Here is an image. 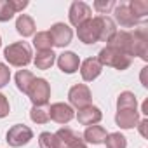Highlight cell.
Returning <instances> with one entry per match:
<instances>
[{"mask_svg":"<svg viewBox=\"0 0 148 148\" xmlns=\"http://www.w3.org/2000/svg\"><path fill=\"white\" fill-rule=\"evenodd\" d=\"M105 145L106 148H127V139L120 132H110L105 138Z\"/></svg>","mask_w":148,"mask_h":148,"instance_id":"25","label":"cell"},{"mask_svg":"<svg viewBox=\"0 0 148 148\" xmlns=\"http://www.w3.org/2000/svg\"><path fill=\"white\" fill-rule=\"evenodd\" d=\"M0 45H2V37H0Z\"/></svg>","mask_w":148,"mask_h":148,"instance_id":"35","label":"cell"},{"mask_svg":"<svg viewBox=\"0 0 148 148\" xmlns=\"http://www.w3.org/2000/svg\"><path fill=\"white\" fill-rule=\"evenodd\" d=\"M16 30L21 37H32L35 35V21L28 14H21L16 19Z\"/></svg>","mask_w":148,"mask_h":148,"instance_id":"19","label":"cell"},{"mask_svg":"<svg viewBox=\"0 0 148 148\" xmlns=\"http://www.w3.org/2000/svg\"><path fill=\"white\" fill-rule=\"evenodd\" d=\"M32 47L26 42H14L4 49V58L12 66H26L32 63Z\"/></svg>","mask_w":148,"mask_h":148,"instance_id":"2","label":"cell"},{"mask_svg":"<svg viewBox=\"0 0 148 148\" xmlns=\"http://www.w3.org/2000/svg\"><path fill=\"white\" fill-rule=\"evenodd\" d=\"M115 2L113 0H96L94 2V9H96V12H99V16H105V14H108L112 9H115Z\"/></svg>","mask_w":148,"mask_h":148,"instance_id":"28","label":"cell"},{"mask_svg":"<svg viewBox=\"0 0 148 148\" xmlns=\"http://www.w3.org/2000/svg\"><path fill=\"white\" fill-rule=\"evenodd\" d=\"M68 99H70V105L71 106H75L79 110L86 108L91 105L92 101V96H91V89L86 86V84H77V86H73L68 92Z\"/></svg>","mask_w":148,"mask_h":148,"instance_id":"5","label":"cell"},{"mask_svg":"<svg viewBox=\"0 0 148 148\" xmlns=\"http://www.w3.org/2000/svg\"><path fill=\"white\" fill-rule=\"evenodd\" d=\"M106 134L108 132L103 125H89L84 132V141L92 143V145H101V143H105Z\"/></svg>","mask_w":148,"mask_h":148,"instance_id":"18","label":"cell"},{"mask_svg":"<svg viewBox=\"0 0 148 148\" xmlns=\"http://www.w3.org/2000/svg\"><path fill=\"white\" fill-rule=\"evenodd\" d=\"M143 113H146V115H148V99L143 103Z\"/></svg>","mask_w":148,"mask_h":148,"instance_id":"33","label":"cell"},{"mask_svg":"<svg viewBox=\"0 0 148 148\" xmlns=\"http://www.w3.org/2000/svg\"><path fill=\"white\" fill-rule=\"evenodd\" d=\"M33 80H35V75H33L32 71H28V70H19L16 73V86L25 94H26V91H28V87L32 86Z\"/></svg>","mask_w":148,"mask_h":148,"instance_id":"23","label":"cell"},{"mask_svg":"<svg viewBox=\"0 0 148 148\" xmlns=\"http://www.w3.org/2000/svg\"><path fill=\"white\" fill-rule=\"evenodd\" d=\"M98 26H99V42H108L115 32H117V26H115V21L108 16H96L94 18Z\"/></svg>","mask_w":148,"mask_h":148,"instance_id":"17","label":"cell"},{"mask_svg":"<svg viewBox=\"0 0 148 148\" xmlns=\"http://www.w3.org/2000/svg\"><path fill=\"white\" fill-rule=\"evenodd\" d=\"M96 59L101 63V66H113L115 70H120V71L127 70L131 66V63H132L131 56H127L125 52H122L120 49L112 47V45L103 47Z\"/></svg>","mask_w":148,"mask_h":148,"instance_id":"1","label":"cell"},{"mask_svg":"<svg viewBox=\"0 0 148 148\" xmlns=\"http://www.w3.org/2000/svg\"><path fill=\"white\" fill-rule=\"evenodd\" d=\"M91 14H92V11L86 2H73L70 5V11H68V19L73 26L79 28L82 23L91 19Z\"/></svg>","mask_w":148,"mask_h":148,"instance_id":"9","label":"cell"},{"mask_svg":"<svg viewBox=\"0 0 148 148\" xmlns=\"http://www.w3.org/2000/svg\"><path fill=\"white\" fill-rule=\"evenodd\" d=\"M136 127H139V132H141V136H143V138H148V119L139 120Z\"/></svg>","mask_w":148,"mask_h":148,"instance_id":"32","label":"cell"},{"mask_svg":"<svg viewBox=\"0 0 148 148\" xmlns=\"http://www.w3.org/2000/svg\"><path fill=\"white\" fill-rule=\"evenodd\" d=\"M77 37H79V40L82 44H87V45L99 42V26H98L96 19L91 18L86 23H82L77 28Z\"/></svg>","mask_w":148,"mask_h":148,"instance_id":"6","label":"cell"},{"mask_svg":"<svg viewBox=\"0 0 148 148\" xmlns=\"http://www.w3.org/2000/svg\"><path fill=\"white\" fill-rule=\"evenodd\" d=\"M127 5H129L132 16H134L139 23L146 19V16H148V2H146V0H131Z\"/></svg>","mask_w":148,"mask_h":148,"instance_id":"22","label":"cell"},{"mask_svg":"<svg viewBox=\"0 0 148 148\" xmlns=\"http://www.w3.org/2000/svg\"><path fill=\"white\" fill-rule=\"evenodd\" d=\"M73 148H87V146H86V145L82 143V145H79V146H73Z\"/></svg>","mask_w":148,"mask_h":148,"instance_id":"34","label":"cell"},{"mask_svg":"<svg viewBox=\"0 0 148 148\" xmlns=\"http://www.w3.org/2000/svg\"><path fill=\"white\" fill-rule=\"evenodd\" d=\"M115 122L120 129H134L139 122V112L138 110H117Z\"/></svg>","mask_w":148,"mask_h":148,"instance_id":"15","label":"cell"},{"mask_svg":"<svg viewBox=\"0 0 148 148\" xmlns=\"http://www.w3.org/2000/svg\"><path fill=\"white\" fill-rule=\"evenodd\" d=\"M30 119L35 124H47L49 122V112L44 106H33L30 110Z\"/></svg>","mask_w":148,"mask_h":148,"instance_id":"26","label":"cell"},{"mask_svg":"<svg viewBox=\"0 0 148 148\" xmlns=\"http://www.w3.org/2000/svg\"><path fill=\"white\" fill-rule=\"evenodd\" d=\"M49 35L52 38V45H56V47H66L73 38L71 28L64 23H54L49 30Z\"/></svg>","mask_w":148,"mask_h":148,"instance_id":"8","label":"cell"},{"mask_svg":"<svg viewBox=\"0 0 148 148\" xmlns=\"http://www.w3.org/2000/svg\"><path fill=\"white\" fill-rule=\"evenodd\" d=\"M58 66L63 73H68V75H71V73H75L80 66V58L71 52V51H66L63 54L58 56Z\"/></svg>","mask_w":148,"mask_h":148,"instance_id":"13","label":"cell"},{"mask_svg":"<svg viewBox=\"0 0 148 148\" xmlns=\"http://www.w3.org/2000/svg\"><path fill=\"white\" fill-rule=\"evenodd\" d=\"M103 71L101 63L96 58H87L80 63V75L86 82H92L94 79H98Z\"/></svg>","mask_w":148,"mask_h":148,"instance_id":"12","label":"cell"},{"mask_svg":"<svg viewBox=\"0 0 148 148\" xmlns=\"http://www.w3.org/2000/svg\"><path fill=\"white\" fill-rule=\"evenodd\" d=\"M11 80V70L9 66H5L4 63H0V89L5 87Z\"/></svg>","mask_w":148,"mask_h":148,"instance_id":"30","label":"cell"},{"mask_svg":"<svg viewBox=\"0 0 148 148\" xmlns=\"http://www.w3.org/2000/svg\"><path fill=\"white\" fill-rule=\"evenodd\" d=\"M54 61H56V54L52 52V49L51 51H38L35 59H33V63L38 70H49L54 64Z\"/></svg>","mask_w":148,"mask_h":148,"instance_id":"20","label":"cell"},{"mask_svg":"<svg viewBox=\"0 0 148 148\" xmlns=\"http://www.w3.org/2000/svg\"><path fill=\"white\" fill-rule=\"evenodd\" d=\"M33 45L37 51H51L52 47V38L49 35V32H38L33 37Z\"/></svg>","mask_w":148,"mask_h":148,"instance_id":"24","label":"cell"},{"mask_svg":"<svg viewBox=\"0 0 148 148\" xmlns=\"http://www.w3.org/2000/svg\"><path fill=\"white\" fill-rule=\"evenodd\" d=\"M117 110H138V99L131 91H124L117 98Z\"/></svg>","mask_w":148,"mask_h":148,"instance_id":"21","label":"cell"},{"mask_svg":"<svg viewBox=\"0 0 148 148\" xmlns=\"http://www.w3.org/2000/svg\"><path fill=\"white\" fill-rule=\"evenodd\" d=\"M108 45L120 49L122 52H125L131 58L134 56V35H132V32H125V30L115 32V35L108 40Z\"/></svg>","mask_w":148,"mask_h":148,"instance_id":"7","label":"cell"},{"mask_svg":"<svg viewBox=\"0 0 148 148\" xmlns=\"http://www.w3.org/2000/svg\"><path fill=\"white\" fill-rule=\"evenodd\" d=\"M11 113V106H9V101L4 94H0V119H4Z\"/></svg>","mask_w":148,"mask_h":148,"instance_id":"31","label":"cell"},{"mask_svg":"<svg viewBox=\"0 0 148 148\" xmlns=\"http://www.w3.org/2000/svg\"><path fill=\"white\" fill-rule=\"evenodd\" d=\"M49 112V120H54L58 124H68L75 113H73V108L66 103H54L47 108Z\"/></svg>","mask_w":148,"mask_h":148,"instance_id":"11","label":"cell"},{"mask_svg":"<svg viewBox=\"0 0 148 148\" xmlns=\"http://www.w3.org/2000/svg\"><path fill=\"white\" fill-rule=\"evenodd\" d=\"M54 136H56V148H73L84 143V139L75 131L66 127H61L58 132H54Z\"/></svg>","mask_w":148,"mask_h":148,"instance_id":"10","label":"cell"},{"mask_svg":"<svg viewBox=\"0 0 148 148\" xmlns=\"http://www.w3.org/2000/svg\"><path fill=\"white\" fill-rule=\"evenodd\" d=\"M32 138H33V131H32L28 125H25V124H16V125H12V127L7 131V134H5V141H7L11 146H14V148H19V146L30 143Z\"/></svg>","mask_w":148,"mask_h":148,"instance_id":"4","label":"cell"},{"mask_svg":"<svg viewBox=\"0 0 148 148\" xmlns=\"http://www.w3.org/2000/svg\"><path fill=\"white\" fill-rule=\"evenodd\" d=\"M26 96L33 106H45L51 99V86L45 79H35L26 91Z\"/></svg>","mask_w":148,"mask_h":148,"instance_id":"3","label":"cell"},{"mask_svg":"<svg viewBox=\"0 0 148 148\" xmlns=\"http://www.w3.org/2000/svg\"><path fill=\"white\" fill-rule=\"evenodd\" d=\"M16 14L14 7H12V2L11 0H0V21L5 23L9 19H12Z\"/></svg>","mask_w":148,"mask_h":148,"instance_id":"27","label":"cell"},{"mask_svg":"<svg viewBox=\"0 0 148 148\" xmlns=\"http://www.w3.org/2000/svg\"><path fill=\"white\" fill-rule=\"evenodd\" d=\"M113 16H115V21H117L122 28H132V26H138V25H139V21L132 16V12H131V9H129L127 4L115 5Z\"/></svg>","mask_w":148,"mask_h":148,"instance_id":"14","label":"cell"},{"mask_svg":"<svg viewBox=\"0 0 148 148\" xmlns=\"http://www.w3.org/2000/svg\"><path fill=\"white\" fill-rule=\"evenodd\" d=\"M38 146L40 148H56V136L52 132H42L38 136Z\"/></svg>","mask_w":148,"mask_h":148,"instance_id":"29","label":"cell"},{"mask_svg":"<svg viewBox=\"0 0 148 148\" xmlns=\"http://www.w3.org/2000/svg\"><path fill=\"white\" fill-rule=\"evenodd\" d=\"M101 119H103L101 110H99L98 106H92V105H89V106L79 110V113H77V120H79V124L87 125V127H89V125H96Z\"/></svg>","mask_w":148,"mask_h":148,"instance_id":"16","label":"cell"}]
</instances>
